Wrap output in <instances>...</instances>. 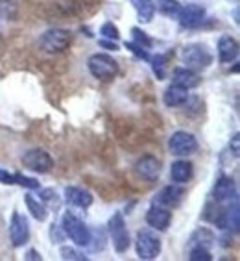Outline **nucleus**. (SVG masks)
<instances>
[{"instance_id": "obj_17", "label": "nucleus", "mask_w": 240, "mask_h": 261, "mask_svg": "<svg viewBox=\"0 0 240 261\" xmlns=\"http://www.w3.org/2000/svg\"><path fill=\"white\" fill-rule=\"evenodd\" d=\"M216 226L222 228V230H233L238 231V204H233V207H227L220 213V215L215 219Z\"/></svg>"}, {"instance_id": "obj_33", "label": "nucleus", "mask_w": 240, "mask_h": 261, "mask_svg": "<svg viewBox=\"0 0 240 261\" xmlns=\"http://www.w3.org/2000/svg\"><path fill=\"white\" fill-rule=\"evenodd\" d=\"M0 184H6V186H13L15 184V174H10L6 169H0Z\"/></svg>"}, {"instance_id": "obj_21", "label": "nucleus", "mask_w": 240, "mask_h": 261, "mask_svg": "<svg viewBox=\"0 0 240 261\" xmlns=\"http://www.w3.org/2000/svg\"><path fill=\"white\" fill-rule=\"evenodd\" d=\"M131 4L135 8L139 20L142 22H150L155 15V4L154 0H131Z\"/></svg>"}, {"instance_id": "obj_27", "label": "nucleus", "mask_w": 240, "mask_h": 261, "mask_svg": "<svg viewBox=\"0 0 240 261\" xmlns=\"http://www.w3.org/2000/svg\"><path fill=\"white\" fill-rule=\"evenodd\" d=\"M131 34H133V43L140 45L142 48H148V46H152V39L146 35V32H142L140 28H133V30H131Z\"/></svg>"}, {"instance_id": "obj_8", "label": "nucleus", "mask_w": 240, "mask_h": 261, "mask_svg": "<svg viewBox=\"0 0 240 261\" xmlns=\"http://www.w3.org/2000/svg\"><path fill=\"white\" fill-rule=\"evenodd\" d=\"M22 165L26 169H30L34 172H39V174H46L54 169V160L46 150L43 148H34V150H28L22 156Z\"/></svg>"}, {"instance_id": "obj_15", "label": "nucleus", "mask_w": 240, "mask_h": 261, "mask_svg": "<svg viewBox=\"0 0 240 261\" xmlns=\"http://www.w3.org/2000/svg\"><path fill=\"white\" fill-rule=\"evenodd\" d=\"M238 56V43L231 35H222L218 41V58L222 63H231Z\"/></svg>"}, {"instance_id": "obj_34", "label": "nucleus", "mask_w": 240, "mask_h": 261, "mask_svg": "<svg viewBox=\"0 0 240 261\" xmlns=\"http://www.w3.org/2000/svg\"><path fill=\"white\" fill-rule=\"evenodd\" d=\"M41 202H54L55 200V193L52 189H43L41 191Z\"/></svg>"}, {"instance_id": "obj_23", "label": "nucleus", "mask_w": 240, "mask_h": 261, "mask_svg": "<svg viewBox=\"0 0 240 261\" xmlns=\"http://www.w3.org/2000/svg\"><path fill=\"white\" fill-rule=\"evenodd\" d=\"M213 243H215V236H213V231H209L207 228H200L194 236L190 237V245L192 246H203V248H209Z\"/></svg>"}, {"instance_id": "obj_4", "label": "nucleus", "mask_w": 240, "mask_h": 261, "mask_svg": "<svg viewBox=\"0 0 240 261\" xmlns=\"http://www.w3.org/2000/svg\"><path fill=\"white\" fill-rule=\"evenodd\" d=\"M91 74L102 82H109L118 74V63L107 54H93L87 61Z\"/></svg>"}, {"instance_id": "obj_2", "label": "nucleus", "mask_w": 240, "mask_h": 261, "mask_svg": "<svg viewBox=\"0 0 240 261\" xmlns=\"http://www.w3.org/2000/svg\"><path fill=\"white\" fill-rule=\"evenodd\" d=\"M135 250H137L139 259H144V261L155 259V257L161 254L159 236H157L154 230H148V228L139 230L137 239H135Z\"/></svg>"}, {"instance_id": "obj_9", "label": "nucleus", "mask_w": 240, "mask_h": 261, "mask_svg": "<svg viewBox=\"0 0 240 261\" xmlns=\"http://www.w3.org/2000/svg\"><path fill=\"white\" fill-rule=\"evenodd\" d=\"M10 239H11V245L15 246V248L26 245L28 239H30V224H28V219L24 215H20L19 211H13V215H11Z\"/></svg>"}, {"instance_id": "obj_6", "label": "nucleus", "mask_w": 240, "mask_h": 261, "mask_svg": "<svg viewBox=\"0 0 240 261\" xmlns=\"http://www.w3.org/2000/svg\"><path fill=\"white\" fill-rule=\"evenodd\" d=\"M107 230H109L111 241H113V246L118 254H124L128 248H130V231H128V226H126V221L122 213H115V215L109 219V224H107Z\"/></svg>"}, {"instance_id": "obj_1", "label": "nucleus", "mask_w": 240, "mask_h": 261, "mask_svg": "<svg viewBox=\"0 0 240 261\" xmlns=\"http://www.w3.org/2000/svg\"><path fill=\"white\" fill-rule=\"evenodd\" d=\"M61 228L65 231V236L69 237L70 241H74L78 246H87L91 243V230L87 228V224L81 219L67 211L61 221Z\"/></svg>"}, {"instance_id": "obj_22", "label": "nucleus", "mask_w": 240, "mask_h": 261, "mask_svg": "<svg viewBox=\"0 0 240 261\" xmlns=\"http://www.w3.org/2000/svg\"><path fill=\"white\" fill-rule=\"evenodd\" d=\"M24 202H26L28 211L32 213V217H34V219H37V221H41V222L46 221V217H48V210L45 207V204H43V202H39L37 198H34V195H26Z\"/></svg>"}, {"instance_id": "obj_10", "label": "nucleus", "mask_w": 240, "mask_h": 261, "mask_svg": "<svg viewBox=\"0 0 240 261\" xmlns=\"http://www.w3.org/2000/svg\"><path fill=\"white\" fill-rule=\"evenodd\" d=\"M213 198H215L218 204H224V202L236 200V184L233 178L229 176H220L215 184V189H213Z\"/></svg>"}, {"instance_id": "obj_3", "label": "nucleus", "mask_w": 240, "mask_h": 261, "mask_svg": "<svg viewBox=\"0 0 240 261\" xmlns=\"http://www.w3.org/2000/svg\"><path fill=\"white\" fill-rule=\"evenodd\" d=\"M70 39H72V35H70L69 30L52 28V30H46L39 37V46L41 50L48 52V54H59V52L69 48Z\"/></svg>"}, {"instance_id": "obj_11", "label": "nucleus", "mask_w": 240, "mask_h": 261, "mask_svg": "<svg viewBox=\"0 0 240 261\" xmlns=\"http://www.w3.org/2000/svg\"><path fill=\"white\" fill-rule=\"evenodd\" d=\"M177 17H179L181 26L196 28V26H200L203 22V19H205V8L200 4H187L179 10Z\"/></svg>"}, {"instance_id": "obj_30", "label": "nucleus", "mask_w": 240, "mask_h": 261, "mask_svg": "<svg viewBox=\"0 0 240 261\" xmlns=\"http://www.w3.org/2000/svg\"><path fill=\"white\" fill-rule=\"evenodd\" d=\"M15 184L20 187H26V189H39V181L30 176H22V174H15Z\"/></svg>"}, {"instance_id": "obj_24", "label": "nucleus", "mask_w": 240, "mask_h": 261, "mask_svg": "<svg viewBox=\"0 0 240 261\" xmlns=\"http://www.w3.org/2000/svg\"><path fill=\"white\" fill-rule=\"evenodd\" d=\"M19 13V0H0V17L13 20Z\"/></svg>"}, {"instance_id": "obj_12", "label": "nucleus", "mask_w": 240, "mask_h": 261, "mask_svg": "<svg viewBox=\"0 0 240 261\" xmlns=\"http://www.w3.org/2000/svg\"><path fill=\"white\" fill-rule=\"evenodd\" d=\"M137 174L146 181H157L161 174V161L155 156H142L135 163Z\"/></svg>"}, {"instance_id": "obj_13", "label": "nucleus", "mask_w": 240, "mask_h": 261, "mask_svg": "<svg viewBox=\"0 0 240 261\" xmlns=\"http://www.w3.org/2000/svg\"><path fill=\"white\" fill-rule=\"evenodd\" d=\"M170 221H172V213L166 210V207L159 206V204H154V206L148 210V213H146V222H148V226H152L154 230L165 231L166 228L170 226Z\"/></svg>"}, {"instance_id": "obj_37", "label": "nucleus", "mask_w": 240, "mask_h": 261, "mask_svg": "<svg viewBox=\"0 0 240 261\" xmlns=\"http://www.w3.org/2000/svg\"><path fill=\"white\" fill-rule=\"evenodd\" d=\"M26 259H35V261H41V256L37 254L35 250H30L28 252V256H26Z\"/></svg>"}, {"instance_id": "obj_35", "label": "nucleus", "mask_w": 240, "mask_h": 261, "mask_svg": "<svg viewBox=\"0 0 240 261\" xmlns=\"http://www.w3.org/2000/svg\"><path fill=\"white\" fill-rule=\"evenodd\" d=\"M100 46H104V48H107V50H118V46H116V43H113V41H105V39H102V41H100Z\"/></svg>"}, {"instance_id": "obj_19", "label": "nucleus", "mask_w": 240, "mask_h": 261, "mask_svg": "<svg viewBox=\"0 0 240 261\" xmlns=\"http://www.w3.org/2000/svg\"><path fill=\"white\" fill-rule=\"evenodd\" d=\"M200 82H201V78L198 76V72L187 69V67L175 69L174 74H172V84L185 87V89H192V87L200 86Z\"/></svg>"}, {"instance_id": "obj_14", "label": "nucleus", "mask_w": 240, "mask_h": 261, "mask_svg": "<svg viewBox=\"0 0 240 261\" xmlns=\"http://www.w3.org/2000/svg\"><path fill=\"white\" fill-rule=\"evenodd\" d=\"M183 196H185V189H183L179 184H172V186L163 187V189L157 193L155 202H157L159 206L175 207L181 200H183Z\"/></svg>"}, {"instance_id": "obj_25", "label": "nucleus", "mask_w": 240, "mask_h": 261, "mask_svg": "<svg viewBox=\"0 0 240 261\" xmlns=\"http://www.w3.org/2000/svg\"><path fill=\"white\" fill-rule=\"evenodd\" d=\"M181 10V6L177 0H159V11L165 15H177Z\"/></svg>"}, {"instance_id": "obj_29", "label": "nucleus", "mask_w": 240, "mask_h": 261, "mask_svg": "<svg viewBox=\"0 0 240 261\" xmlns=\"http://www.w3.org/2000/svg\"><path fill=\"white\" fill-rule=\"evenodd\" d=\"M166 56H155L154 58V72L157 74L159 80H163L166 76Z\"/></svg>"}, {"instance_id": "obj_28", "label": "nucleus", "mask_w": 240, "mask_h": 261, "mask_svg": "<svg viewBox=\"0 0 240 261\" xmlns=\"http://www.w3.org/2000/svg\"><path fill=\"white\" fill-rule=\"evenodd\" d=\"M100 34L104 35L105 39H111V41H116L120 37L118 28H116L113 22H104V24H102V28H100Z\"/></svg>"}, {"instance_id": "obj_5", "label": "nucleus", "mask_w": 240, "mask_h": 261, "mask_svg": "<svg viewBox=\"0 0 240 261\" xmlns=\"http://www.w3.org/2000/svg\"><path fill=\"white\" fill-rule=\"evenodd\" d=\"M181 60H183L187 69L200 72V70H205L211 65L213 56L203 45H187L181 52Z\"/></svg>"}, {"instance_id": "obj_7", "label": "nucleus", "mask_w": 240, "mask_h": 261, "mask_svg": "<svg viewBox=\"0 0 240 261\" xmlns=\"http://www.w3.org/2000/svg\"><path fill=\"white\" fill-rule=\"evenodd\" d=\"M168 150H170L172 156L177 158L190 156V154H194L198 150V139L190 132L177 130L168 139Z\"/></svg>"}, {"instance_id": "obj_26", "label": "nucleus", "mask_w": 240, "mask_h": 261, "mask_svg": "<svg viewBox=\"0 0 240 261\" xmlns=\"http://www.w3.org/2000/svg\"><path fill=\"white\" fill-rule=\"evenodd\" d=\"M190 261H211L213 256H211L209 248H203V246H192L189 254Z\"/></svg>"}, {"instance_id": "obj_36", "label": "nucleus", "mask_w": 240, "mask_h": 261, "mask_svg": "<svg viewBox=\"0 0 240 261\" xmlns=\"http://www.w3.org/2000/svg\"><path fill=\"white\" fill-rule=\"evenodd\" d=\"M233 154H235V156H238V134H235V136H233Z\"/></svg>"}, {"instance_id": "obj_16", "label": "nucleus", "mask_w": 240, "mask_h": 261, "mask_svg": "<svg viewBox=\"0 0 240 261\" xmlns=\"http://www.w3.org/2000/svg\"><path fill=\"white\" fill-rule=\"evenodd\" d=\"M192 172H194V165L190 163V161L187 160H177L172 163L170 167V178L174 184H179V186H183V184H187V181L192 178Z\"/></svg>"}, {"instance_id": "obj_31", "label": "nucleus", "mask_w": 240, "mask_h": 261, "mask_svg": "<svg viewBox=\"0 0 240 261\" xmlns=\"http://www.w3.org/2000/svg\"><path fill=\"white\" fill-rule=\"evenodd\" d=\"M59 254H61L63 259H74V261H85L87 259L85 256H81L80 252H76L74 248H70V246H61Z\"/></svg>"}, {"instance_id": "obj_32", "label": "nucleus", "mask_w": 240, "mask_h": 261, "mask_svg": "<svg viewBox=\"0 0 240 261\" xmlns=\"http://www.w3.org/2000/svg\"><path fill=\"white\" fill-rule=\"evenodd\" d=\"M126 46H128V48H130V50L133 52V54H135L137 58H140V60H146V61L150 60L148 52H146L140 45H137V43H126Z\"/></svg>"}, {"instance_id": "obj_20", "label": "nucleus", "mask_w": 240, "mask_h": 261, "mask_svg": "<svg viewBox=\"0 0 240 261\" xmlns=\"http://www.w3.org/2000/svg\"><path fill=\"white\" fill-rule=\"evenodd\" d=\"M163 102L168 108H177V106L187 104L189 102V89L172 84L170 87H166L165 95H163Z\"/></svg>"}, {"instance_id": "obj_18", "label": "nucleus", "mask_w": 240, "mask_h": 261, "mask_svg": "<svg viewBox=\"0 0 240 261\" xmlns=\"http://www.w3.org/2000/svg\"><path fill=\"white\" fill-rule=\"evenodd\" d=\"M65 200L69 202V204H72V206L76 207H89L91 204H93V195H91L87 189H81V187H67L65 189Z\"/></svg>"}]
</instances>
